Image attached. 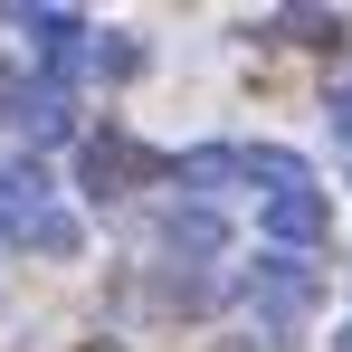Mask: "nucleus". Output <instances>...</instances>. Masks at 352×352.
I'll return each mask as SVG.
<instances>
[{
    "instance_id": "obj_1",
    "label": "nucleus",
    "mask_w": 352,
    "mask_h": 352,
    "mask_svg": "<svg viewBox=\"0 0 352 352\" xmlns=\"http://www.w3.org/2000/svg\"><path fill=\"white\" fill-rule=\"evenodd\" d=\"M248 295H257V314H305V305H314V267H295V257H257Z\"/></svg>"
},
{
    "instance_id": "obj_2",
    "label": "nucleus",
    "mask_w": 352,
    "mask_h": 352,
    "mask_svg": "<svg viewBox=\"0 0 352 352\" xmlns=\"http://www.w3.org/2000/svg\"><path fill=\"white\" fill-rule=\"evenodd\" d=\"M324 219H333V210H324V190H314V181L267 200V238H286V248H314V238H324Z\"/></svg>"
},
{
    "instance_id": "obj_3",
    "label": "nucleus",
    "mask_w": 352,
    "mask_h": 352,
    "mask_svg": "<svg viewBox=\"0 0 352 352\" xmlns=\"http://www.w3.org/2000/svg\"><path fill=\"white\" fill-rule=\"evenodd\" d=\"M48 210V172L38 162H0V229H29Z\"/></svg>"
},
{
    "instance_id": "obj_4",
    "label": "nucleus",
    "mask_w": 352,
    "mask_h": 352,
    "mask_svg": "<svg viewBox=\"0 0 352 352\" xmlns=\"http://www.w3.org/2000/svg\"><path fill=\"white\" fill-rule=\"evenodd\" d=\"M162 238H172L181 257H219V248H229V219H219L210 200H190V210H172V219H162Z\"/></svg>"
},
{
    "instance_id": "obj_5",
    "label": "nucleus",
    "mask_w": 352,
    "mask_h": 352,
    "mask_svg": "<svg viewBox=\"0 0 352 352\" xmlns=\"http://www.w3.org/2000/svg\"><path fill=\"white\" fill-rule=\"evenodd\" d=\"M133 172H143V153H133L124 133H96V143H86V190H96V200H105V190H124Z\"/></svg>"
},
{
    "instance_id": "obj_6",
    "label": "nucleus",
    "mask_w": 352,
    "mask_h": 352,
    "mask_svg": "<svg viewBox=\"0 0 352 352\" xmlns=\"http://www.w3.org/2000/svg\"><path fill=\"white\" fill-rule=\"evenodd\" d=\"M19 29H29L38 58H76V48H86V19H76V10H19Z\"/></svg>"
},
{
    "instance_id": "obj_7",
    "label": "nucleus",
    "mask_w": 352,
    "mask_h": 352,
    "mask_svg": "<svg viewBox=\"0 0 352 352\" xmlns=\"http://www.w3.org/2000/svg\"><path fill=\"white\" fill-rule=\"evenodd\" d=\"M29 248H38V257H76V219H67V210H38V219H29Z\"/></svg>"
},
{
    "instance_id": "obj_8",
    "label": "nucleus",
    "mask_w": 352,
    "mask_h": 352,
    "mask_svg": "<svg viewBox=\"0 0 352 352\" xmlns=\"http://www.w3.org/2000/svg\"><path fill=\"white\" fill-rule=\"evenodd\" d=\"M133 67H143L133 38H96V76H133Z\"/></svg>"
},
{
    "instance_id": "obj_9",
    "label": "nucleus",
    "mask_w": 352,
    "mask_h": 352,
    "mask_svg": "<svg viewBox=\"0 0 352 352\" xmlns=\"http://www.w3.org/2000/svg\"><path fill=\"white\" fill-rule=\"evenodd\" d=\"M333 124H343V133H352V86H343V96H333Z\"/></svg>"
},
{
    "instance_id": "obj_10",
    "label": "nucleus",
    "mask_w": 352,
    "mask_h": 352,
    "mask_svg": "<svg viewBox=\"0 0 352 352\" xmlns=\"http://www.w3.org/2000/svg\"><path fill=\"white\" fill-rule=\"evenodd\" d=\"M333 352H352V324H343V333H333Z\"/></svg>"
}]
</instances>
